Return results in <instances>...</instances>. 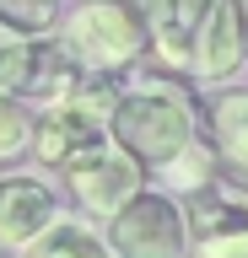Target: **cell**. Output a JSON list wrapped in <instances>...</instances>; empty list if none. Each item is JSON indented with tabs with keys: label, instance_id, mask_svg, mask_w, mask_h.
<instances>
[{
	"label": "cell",
	"instance_id": "9",
	"mask_svg": "<svg viewBox=\"0 0 248 258\" xmlns=\"http://www.w3.org/2000/svg\"><path fill=\"white\" fill-rule=\"evenodd\" d=\"M211 6L216 0H167V16L151 27V48H157L167 64H189L194 38H200V27H205Z\"/></svg>",
	"mask_w": 248,
	"mask_h": 258
},
{
	"label": "cell",
	"instance_id": "15",
	"mask_svg": "<svg viewBox=\"0 0 248 258\" xmlns=\"http://www.w3.org/2000/svg\"><path fill=\"white\" fill-rule=\"evenodd\" d=\"M0 22L38 38V32H49L60 22V0H0Z\"/></svg>",
	"mask_w": 248,
	"mask_h": 258
},
{
	"label": "cell",
	"instance_id": "2",
	"mask_svg": "<svg viewBox=\"0 0 248 258\" xmlns=\"http://www.w3.org/2000/svg\"><path fill=\"white\" fill-rule=\"evenodd\" d=\"M65 54L86 76H114L151 48V22L130 0H81L65 16Z\"/></svg>",
	"mask_w": 248,
	"mask_h": 258
},
{
	"label": "cell",
	"instance_id": "16",
	"mask_svg": "<svg viewBox=\"0 0 248 258\" xmlns=\"http://www.w3.org/2000/svg\"><path fill=\"white\" fill-rule=\"evenodd\" d=\"M194 258H248V226H243V231H227V237L200 242Z\"/></svg>",
	"mask_w": 248,
	"mask_h": 258
},
{
	"label": "cell",
	"instance_id": "8",
	"mask_svg": "<svg viewBox=\"0 0 248 258\" xmlns=\"http://www.w3.org/2000/svg\"><path fill=\"white\" fill-rule=\"evenodd\" d=\"M178 210H183V226H189L200 242H211V237H227V231H243L248 226V188L216 177V183H205V188L183 194Z\"/></svg>",
	"mask_w": 248,
	"mask_h": 258
},
{
	"label": "cell",
	"instance_id": "3",
	"mask_svg": "<svg viewBox=\"0 0 248 258\" xmlns=\"http://www.w3.org/2000/svg\"><path fill=\"white\" fill-rule=\"evenodd\" d=\"M114 102H119V92H108V81L92 76L76 97L54 102V108L38 118L33 156L43 161V167H65L70 156H81L86 145L108 140V113H114Z\"/></svg>",
	"mask_w": 248,
	"mask_h": 258
},
{
	"label": "cell",
	"instance_id": "4",
	"mask_svg": "<svg viewBox=\"0 0 248 258\" xmlns=\"http://www.w3.org/2000/svg\"><path fill=\"white\" fill-rule=\"evenodd\" d=\"M65 177H70L76 205H81L86 215H108V221H114L119 210L130 205L135 194H140V183H146V167H140V161H135L124 145L97 140V145H86L81 156H70V161H65Z\"/></svg>",
	"mask_w": 248,
	"mask_h": 258
},
{
	"label": "cell",
	"instance_id": "1",
	"mask_svg": "<svg viewBox=\"0 0 248 258\" xmlns=\"http://www.w3.org/2000/svg\"><path fill=\"white\" fill-rule=\"evenodd\" d=\"M108 140L124 145L140 167H167V161L194 145V108L183 102L178 86L146 81L114 102L108 113Z\"/></svg>",
	"mask_w": 248,
	"mask_h": 258
},
{
	"label": "cell",
	"instance_id": "13",
	"mask_svg": "<svg viewBox=\"0 0 248 258\" xmlns=\"http://www.w3.org/2000/svg\"><path fill=\"white\" fill-rule=\"evenodd\" d=\"M167 172V183L173 188H183V194H194V188H205V183H216V151L205 140H194L189 151H178V156L162 167Z\"/></svg>",
	"mask_w": 248,
	"mask_h": 258
},
{
	"label": "cell",
	"instance_id": "12",
	"mask_svg": "<svg viewBox=\"0 0 248 258\" xmlns=\"http://www.w3.org/2000/svg\"><path fill=\"white\" fill-rule=\"evenodd\" d=\"M216 151L248 177V97H221L216 102Z\"/></svg>",
	"mask_w": 248,
	"mask_h": 258
},
{
	"label": "cell",
	"instance_id": "7",
	"mask_svg": "<svg viewBox=\"0 0 248 258\" xmlns=\"http://www.w3.org/2000/svg\"><path fill=\"white\" fill-rule=\"evenodd\" d=\"M49 221H60L49 183H38V177H6L0 183V242L6 247H27Z\"/></svg>",
	"mask_w": 248,
	"mask_h": 258
},
{
	"label": "cell",
	"instance_id": "5",
	"mask_svg": "<svg viewBox=\"0 0 248 258\" xmlns=\"http://www.w3.org/2000/svg\"><path fill=\"white\" fill-rule=\"evenodd\" d=\"M183 242H189L183 210L146 188L108 221V253L119 258H183Z\"/></svg>",
	"mask_w": 248,
	"mask_h": 258
},
{
	"label": "cell",
	"instance_id": "11",
	"mask_svg": "<svg viewBox=\"0 0 248 258\" xmlns=\"http://www.w3.org/2000/svg\"><path fill=\"white\" fill-rule=\"evenodd\" d=\"M38 48L43 43H33L27 32L0 22V92L27 97V81H33V70H38Z\"/></svg>",
	"mask_w": 248,
	"mask_h": 258
},
{
	"label": "cell",
	"instance_id": "14",
	"mask_svg": "<svg viewBox=\"0 0 248 258\" xmlns=\"http://www.w3.org/2000/svg\"><path fill=\"white\" fill-rule=\"evenodd\" d=\"M33 129H38L33 108L17 92H0V156H22L33 145Z\"/></svg>",
	"mask_w": 248,
	"mask_h": 258
},
{
	"label": "cell",
	"instance_id": "10",
	"mask_svg": "<svg viewBox=\"0 0 248 258\" xmlns=\"http://www.w3.org/2000/svg\"><path fill=\"white\" fill-rule=\"evenodd\" d=\"M22 258H108V242H103L86 221L60 215V221H49L27 247H22Z\"/></svg>",
	"mask_w": 248,
	"mask_h": 258
},
{
	"label": "cell",
	"instance_id": "6",
	"mask_svg": "<svg viewBox=\"0 0 248 258\" xmlns=\"http://www.w3.org/2000/svg\"><path fill=\"white\" fill-rule=\"evenodd\" d=\"M248 59V22H243V0H216L205 27L194 38V54H189V70L200 81H227L237 64Z\"/></svg>",
	"mask_w": 248,
	"mask_h": 258
}]
</instances>
